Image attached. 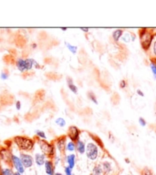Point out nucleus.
I'll return each instance as SVG.
<instances>
[{
	"label": "nucleus",
	"mask_w": 156,
	"mask_h": 175,
	"mask_svg": "<svg viewBox=\"0 0 156 175\" xmlns=\"http://www.w3.org/2000/svg\"><path fill=\"white\" fill-rule=\"evenodd\" d=\"M16 145L22 150H30L34 147V142L25 136H16L14 139Z\"/></svg>",
	"instance_id": "nucleus-1"
},
{
	"label": "nucleus",
	"mask_w": 156,
	"mask_h": 175,
	"mask_svg": "<svg viewBox=\"0 0 156 175\" xmlns=\"http://www.w3.org/2000/svg\"><path fill=\"white\" fill-rule=\"evenodd\" d=\"M139 35H140V41H141L142 47L145 50H147L151 45L153 37L152 34L147 29L144 28L140 31Z\"/></svg>",
	"instance_id": "nucleus-2"
},
{
	"label": "nucleus",
	"mask_w": 156,
	"mask_h": 175,
	"mask_svg": "<svg viewBox=\"0 0 156 175\" xmlns=\"http://www.w3.org/2000/svg\"><path fill=\"white\" fill-rule=\"evenodd\" d=\"M85 152L87 157L89 159L94 161L97 158L98 155V149L95 144L88 143L85 148Z\"/></svg>",
	"instance_id": "nucleus-3"
},
{
	"label": "nucleus",
	"mask_w": 156,
	"mask_h": 175,
	"mask_svg": "<svg viewBox=\"0 0 156 175\" xmlns=\"http://www.w3.org/2000/svg\"><path fill=\"white\" fill-rule=\"evenodd\" d=\"M40 144V149L46 155H48V156H52L54 154V147L53 145H52L51 144H50L49 142L44 141V140H41L39 142Z\"/></svg>",
	"instance_id": "nucleus-4"
},
{
	"label": "nucleus",
	"mask_w": 156,
	"mask_h": 175,
	"mask_svg": "<svg viewBox=\"0 0 156 175\" xmlns=\"http://www.w3.org/2000/svg\"><path fill=\"white\" fill-rule=\"evenodd\" d=\"M12 161L18 172L20 174H23L25 172V167H24L23 164H22V161L19 157L15 156V155H12Z\"/></svg>",
	"instance_id": "nucleus-5"
},
{
	"label": "nucleus",
	"mask_w": 156,
	"mask_h": 175,
	"mask_svg": "<svg viewBox=\"0 0 156 175\" xmlns=\"http://www.w3.org/2000/svg\"><path fill=\"white\" fill-rule=\"evenodd\" d=\"M20 159L25 168H30L33 165V159L30 155L21 154Z\"/></svg>",
	"instance_id": "nucleus-6"
},
{
	"label": "nucleus",
	"mask_w": 156,
	"mask_h": 175,
	"mask_svg": "<svg viewBox=\"0 0 156 175\" xmlns=\"http://www.w3.org/2000/svg\"><path fill=\"white\" fill-rule=\"evenodd\" d=\"M68 136L72 141H78L79 136V130L76 127H70L68 131Z\"/></svg>",
	"instance_id": "nucleus-7"
},
{
	"label": "nucleus",
	"mask_w": 156,
	"mask_h": 175,
	"mask_svg": "<svg viewBox=\"0 0 156 175\" xmlns=\"http://www.w3.org/2000/svg\"><path fill=\"white\" fill-rule=\"evenodd\" d=\"M44 165H45L46 173L48 175H53L54 168L53 162H51V161H46L45 163H44Z\"/></svg>",
	"instance_id": "nucleus-8"
},
{
	"label": "nucleus",
	"mask_w": 156,
	"mask_h": 175,
	"mask_svg": "<svg viewBox=\"0 0 156 175\" xmlns=\"http://www.w3.org/2000/svg\"><path fill=\"white\" fill-rule=\"evenodd\" d=\"M16 66H17L18 69L21 72H24L26 71V63L25 60L20 58L16 61Z\"/></svg>",
	"instance_id": "nucleus-9"
},
{
	"label": "nucleus",
	"mask_w": 156,
	"mask_h": 175,
	"mask_svg": "<svg viewBox=\"0 0 156 175\" xmlns=\"http://www.w3.org/2000/svg\"><path fill=\"white\" fill-rule=\"evenodd\" d=\"M57 148L61 152H63L65 148V139L64 137L59 138L56 142Z\"/></svg>",
	"instance_id": "nucleus-10"
},
{
	"label": "nucleus",
	"mask_w": 156,
	"mask_h": 175,
	"mask_svg": "<svg viewBox=\"0 0 156 175\" xmlns=\"http://www.w3.org/2000/svg\"><path fill=\"white\" fill-rule=\"evenodd\" d=\"M66 159H67L68 165H69L68 167L72 170V168L75 166V164H76V155H74V154H71V155H68Z\"/></svg>",
	"instance_id": "nucleus-11"
},
{
	"label": "nucleus",
	"mask_w": 156,
	"mask_h": 175,
	"mask_svg": "<svg viewBox=\"0 0 156 175\" xmlns=\"http://www.w3.org/2000/svg\"><path fill=\"white\" fill-rule=\"evenodd\" d=\"M67 83H68V86H69V90H70L72 92H73L74 94H77L78 93L77 86L73 83V81H72V78H68Z\"/></svg>",
	"instance_id": "nucleus-12"
},
{
	"label": "nucleus",
	"mask_w": 156,
	"mask_h": 175,
	"mask_svg": "<svg viewBox=\"0 0 156 175\" xmlns=\"http://www.w3.org/2000/svg\"><path fill=\"white\" fill-rule=\"evenodd\" d=\"M35 162L37 165L41 166L45 163V156L41 154H37L35 155Z\"/></svg>",
	"instance_id": "nucleus-13"
},
{
	"label": "nucleus",
	"mask_w": 156,
	"mask_h": 175,
	"mask_svg": "<svg viewBox=\"0 0 156 175\" xmlns=\"http://www.w3.org/2000/svg\"><path fill=\"white\" fill-rule=\"evenodd\" d=\"M76 148H77L78 152L80 154H84L85 152V143L81 141V140H78L77 144H76Z\"/></svg>",
	"instance_id": "nucleus-14"
},
{
	"label": "nucleus",
	"mask_w": 156,
	"mask_h": 175,
	"mask_svg": "<svg viewBox=\"0 0 156 175\" xmlns=\"http://www.w3.org/2000/svg\"><path fill=\"white\" fill-rule=\"evenodd\" d=\"M123 34V31L121 29H117V30H115L113 33V39H114V41H118L121 38L122 35Z\"/></svg>",
	"instance_id": "nucleus-15"
},
{
	"label": "nucleus",
	"mask_w": 156,
	"mask_h": 175,
	"mask_svg": "<svg viewBox=\"0 0 156 175\" xmlns=\"http://www.w3.org/2000/svg\"><path fill=\"white\" fill-rule=\"evenodd\" d=\"M65 47H67L68 50H69V52H71L72 54H76V52H77V50H78L77 46L72 45V44L68 43V42H65Z\"/></svg>",
	"instance_id": "nucleus-16"
},
{
	"label": "nucleus",
	"mask_w": 156,
	"mask_h": 175,
	"mask_svg": "<svg viewBox=\"0 0 156 175\" xmlns=\"http://www.w3.org/2000/svg\"><path fill=\"white\" fill-rule=\"evenodd\" d=\"M33 61H34L33 59H25L26 71H29V70H30L32 68H33V66H34Z\"/></svg>",
	"instance_id": "nucleus-17"
},
{
	"label": "nucleus",
	"mask_w": 156,
	"mask_h": 175,
	"mask_svg": "<svg viewBox=\"0 0 156 175\" xmlns=\"http://www.w3.org/2000/svg\"><path fill=\"white\" fill-rule=\"evenodd\" d=\"M88 98L90 99L93 103H94L95 104H98V101H97V98H96L95 95H94V93H92V92H88Z\"/></svg>",
	"instance_id": "nucleus-18"
},
{
	"label": "nucleus",
	"mask_w": 156,
	"mask_h": 175,
	"mask_svg": "<svg viewBox=\"0 0 156 175\" xmlns=\"http://www.w3.org/2000/svg\"><path fill=\"white\" fill-rule=\"evenodd\" d=\"M55 123L57 124V125L59 126L60 127H63L65 126V120H64L63 118H62V117L57 118L56 120Z\"/></svg>",
	"instance_id": "nucleus-19"
},
{
	"label": "nucleus",
	"mask_w": 156,
	"mask_h": 175,
	"mask_svg": "<svg viewBox=\"0 0 156 175\" xmlns=\"http://www.w3.org/2000/svg\"><path fill=\"white\" fill-rule=\"evenodd\" d=\"M66 149L69 152H73L76 149V145L73 142H70L67 144V146H66Z\"/></svg>",
	"instance_id": "nucleus-20"
},
{
	"label": "nucleus",
	"mask_w": 156,
	"mask_h": 175,
	"mask_svg": "<svg viewBox=\"0 0 156 175\" xmlns=\"http://www.w3.org/2000/svg\"><path fill=\"white\" fill-rule=\"evenodd\" d=\"M130 35L128 33L124 34L123 35H122V37H121V40H123L125 43H129V40H130Z\"/></svg>",
	"instance_id": "nucleus-21"
},
{
	"label": "nucleus",
	"mask_w": 156,
	"mask_h": 175,
	"mask_svg": "<svg viewBox=\"0 0 156 175\" xmlns=\"http://www.w3.org/2000/svg\"><path fill=\"white\" fill-rule=\"evenodd\" d=\"M111 165H110L108 162H104V164H103V169L104 170V171L105 172H109L110 171H111Z\"/></svg>",
	"instance_id": "nucleus-22"
},
{
	"label": "nucleus",
	"mask_w": 156,
	"mask_h": 175,
	"mask_svg": "<svg viewBox=\"0 0 156 175\" xmlns=\"http://www.w3.org/2000/svg\"><path fill=\"white\" fill-rule=\"evenodd\" d=\"M94 175H101L102 174V168L101 166H97L94 169Z\"/></svg>",
	"instance_id": "nucleus-23"
},
{
	"label": "nucleus",
	"mask_w": 156,
	"mask_h": 175,
	"mask_svg": "<svg viewBox=\"0 0 156 175\" xmlns=\"http://www.w3.org/2000/svg\"><path fill=\"white\" fill-rule=\"evenodd\" d=\"M36 134H37L39 137H40V138H42V139L47 138V136H46L44 132H43V131H41V130H37V131H36Z\"/></svg>",
	"instance_id": "nucleus-24"
},
{
	"label": "nucleus",
	"mask_w": 156,
	"mask_h": 175,
	"mask_svg": "<svg viewBox=\"0 0 156 175\" xmlns=\"http://www.w3.org/2000/svg\"><path fill=\"white\" fill-rule=\"evenodd\" d=\"M2 175H13L12 174V172L10 169H5V170L2 171Z\"/></svg>",
	"instance_id": "nucleus-25"
},
{
	"label": "nucleus",
	"mask_w": 156,
	"mask_h": 175,
	"mask_svg": "<svg viewBox=\"0 0 156 175\" xmlns=\"http://www.w3.org/2000/svg\"><path fill=\"white\" fill-rule=\"evenodd\" d=\"M150 66H151L152 71L153 74H154V76L155 77V78H156V65L154 63H152Z\"/></svg>",
	"instance_id": "nucleus-26"
},
{
	"label": "nucleus",
	"mask_w": 156,
	"mask_h": 175,
	"mask_svg": "<svg viewBox=\"0 0 156 175\" xmlns=\"http://www.w3.org/2000/svg\"><path fill=\"white\" fill-rule=\"evenodd\" d=\"M8 78H9V73L8 72H2L1 73V78H2V80H6Z\"/></svg>",
	"instance_id": "nucleus-27"
},
{
	"label": "nucleus",
	"mask_w": 156,
	"mask_h": 175,
	"mask_svg": "<svg viewBox=\"0 0 156 175\" xmlns=\"http://www.w3.org/2000/svg\"><path fill=\"white\" fill-rule=\"evenodd\" d=\"M127 85V83L125 80H121L120 82V87L121 89H125Z\"/></svg>",
	"instance_id": "nucleus-28"
},
{
	"label": "nucleus",
	"mask_w": 156,
	"mask_h": 175,
	"mask_svg": "<svg viewBox=\"0 0 156 175\" xmlns=\"http://www.w3.org/2000/svg\"><path fill=\"white\" fill-rule=\"evenodd\" d=\"M65 175H72V169L69 168V167H66L65 168Z\"/></svg>",
	"instance_id": "nucleus-29"
},
{
	"label": "nucleus",
	"mask_w": 156,
	"mask_h": 175,
	"mask_svg": "<svg viewBox=\"0 0 156 175\" xmlns=\"http://www.w3.org/2000/svg\"><path fill=\"white\" fill-rule=\"evenodd\" d=\"M15 107H16V109H17L18 110H21V108H22V103H21L20 101H18L16 102V104H15Z\"/></svg>",
	"instance_id": "nucleus-30"
},
{
	"label": "nucleus",
	"mask_w": 156,
	"mask_h": 175,
	"mask_svg": "<svg viewBox=\"0 0 156 175\" xmlns=\"http://www.w3.org/2000/svg\"><path fill=\"white\" fill-rule=\"evenodd\" d=\"M139 124H140V125L143 126V127H145V126L146 125V120H145L143 118H139Z\"/></svg>",
	"instance_id": "nucleus-31"
},
{
	"label": "nucleus",
	"mask_w": 156,
	"mask_h": 175,
	"mask_svg": "<svg viewBox=\"0 0 156 175\" xmlns=\"http://www.w3.org/2000/svg\"><path fill=\"white\" fill-rule=\"evenodd\" d=\"M33 64H34V66H35L36 69H40V66L39 65L38 63L36 61V60H34V61H33Z\"/></svg>",
	"instance_id": "nucleus-32"
},
{
	"label": "nucleus",
	"mask_w": 156,
	"mask_h": 175,
	"mask_svg": "<svg viewBox=\"0 0 156 175\" xmlns=\"http://www.w3.org/2000/svg\"><path fill=\"white\" fill-rule=\"evenodd\" d=\"M144 173H145V175H152V172L150 171L149 169H146V170H145Z\"/></svg>",
	"instance_id": "nucleus-33"
},
{
	"label": "nucleus",
	"mask_w": 156,
	"mask_h": 175,
	"mask_svg": "<svg viewBox=\"0 0 156 175\" xmlns=\"http://www.w3.org/2000/svg\"><path fill=\"white\" fill-rule=\"evenodd\" d=\"M136 92H137L138 95H140V96H142V97H143V96H144V94L143 93V92H142L141 90H139V89H138V90L136 91Z\"/></svg>",
	"instance_id": "nucleus-34"
},
{
	"label": "nucleus",
	"mask_w": 156,
	"mask_h": 175,
	"mask_svg": "<svg viewBox=\"0 0 156 175\" xmlns=\"http://www.w3.org/2000/svg\"><path fill=\"white\" fill-rule=\"evenodd\" d=\"M81 29H82V31L85 32V33H88V32L89 31V29L88 28H81Z\"/></svg>",
	"instance_id": "nucleus-35"
},
{
	"label": "nucleus",
	"mask_w": 156,
	"mask_h": 175,
	"mask_svg": "<svg viewBox=\"0 0 156 175\" xmlns=\"http://www.w3.org/2000/svg\"><path fill=\"white\" fill-rule=\"evenodd\" d=\"M154 53H155V54L156 55V41H155V44H154Z\"/></svg>",
	"instance_id": "nucleus-36"
},
{
	"label": "nucleus",
	"mask_w": 156,
	"mask_h": 175,
	"mask_svg": "<svg viewBox=\"0 0 156 175\" xmlns=\"http://www.w3.org/2000/svg\"><path fill=\"white\" fill-rule=\"evenodd\" d=\"M13 175H22V174H21L20 173H19V172H16V173H15V174H14Z\"/></svg>",
	"instance_id": "nucleus-37"
},
{
	"label": "nucleus",
	"mask_w": 156,
	"mask_h": 175,
	"mask_svg": "<svg viewBox=\"0 0 156 175\" xmlns=\"http://www.w3.org/2000/svg\"><path fill=\"white\" fill-rule=\"evenodd\" d=\"M61 29H62V31H66V30H67V28H61Z\"/></svg>",
	"instance_id": "nucleus-38"
},
{
	"label": "nucleus",
	"mask_w": 156,
	"mask_h": 175,
	"mask_svg": "<svg viewBox=\"0 0 156 175\" xmlns=\"http://www.w3.org/2000/svg\"><path fill=\"white\" fill-rule=\"evenodd\" d=\"M36 47H37V45H36V44H33V47H34V48Z\"/></svg>",
	"instance_id": "nucleus-39"
},
{
	"label": "nucleus",
	"mask_w": 156,
	"mask_h": 175,
	"mask_svg": "<svg viewBox=\"0 0 156 175\" xmlns=\"http://www.w3.org/2000/svg\"><path fill=\"white\" fill-rule=\"evenodd\" d=\"M55 175H62V174H59V173H57V174H55Z\"/></svg>",
	"instance_id": "nucleus-40"
}]
</instances>
